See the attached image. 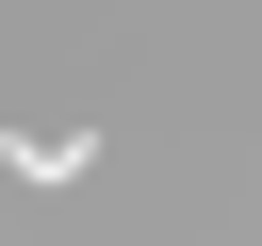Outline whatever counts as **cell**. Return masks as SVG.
<instances>
[{"label": "cell", "mask_w": 262, "mask_h": 246, "mask_svg": "<svg viewBox=\"0 0 262 246\" xmlns=\"http://www.w3.org/2000/svg\"><path fill=\"white\" fill-rule=\"evenodd\" d=\"M82 164H98V131H16V148H0V180H33V197H66Z\"/></svg>", "instance_id": "obj_1"}]
</instances>
